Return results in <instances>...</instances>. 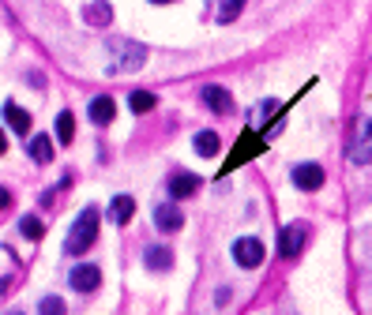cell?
<instances>
[{"label": "cell", "instance_id": "21", "mask_svg": "<svg viewBox=\"0 0 372 315\" xmlns=\"http://www.w3.org/2000/svg\"><path fill=\"white\" fill-rule=\"evenodd\" d=\"M19 233L26 237V240H42V233H45V225L34 214H26L23 221H19Z\"/></svg>", "mask_w": 372, "mask_h": 315}, {"label": "cell", "instance_id": "8", "mask_svg": "<svg viewBox=\"0 0 372 315\" xmlns=\"http://www.w3.org/2000/svg\"><path fill=\"white\" fill-rule=\"evenodd\" d=\"M200 191V177L196 173H173L170 177V196L173 199H188V196H196Z\"/></svg>", "mask_w": 372, "mask_h": 315}, {"label": "cell", "instance_id": "12", "mask_svg": "<svg viewBox=\"0 0 372 315\" xmlns=\"http://www.w3.org/2000/svg\"><path fill=\"white\" fill-rule=\"evenodd\" d=\"M4 120H8V128H12L15 135H26V132H31V113L19 109L15 101H8V105H4Z\"/></svg>", "mask_w": 372, "mask_h": 315}, {"label": "cell", "instance_id": "7", "mask_svg": "<svg viewBox=\"0 0 372 315\" xmlns=\"http://www.w3.org/2000/svg\"><path fill=\"white\" fill-rule=\"evenodd\" d=\"M200 98H203V105H207L211 113H229V109H234V98H229L226 87H203Z\"/></svg>", "mask_w": 372, "mask_h": 315}, {"label": "cell", "instance_id": "2", "mask_svg": "<svg viewBox=\"0 0 372 315\" xmlns=\"http://www.w3.org/2000/svg\"><path fill=\"white\" fill-rule=\"evenodd\" d=\"M143 60H147V49H143V45L124 42V38L109 42V71H132V68H139Z\"/></svg>", "mask_w": 372, "mask_h": 315}, {"label": "cell", "instance_id": "24", "mask_svg": "<svg viewBox=\"0 0 372 315\" xmlns=\"http://www.w3.org/2000/svg\"><path fill=\"white\" fill-rule=\"evenodd\" d=\"M8 151V139H4V132H0V154H4Z\"/></svg>", "mask_w": 372, "mask_h": 315}, {"label": "cell", "instance_id": "10", "mask_svg": "<svg viewBox=\"0 0 372 315\" xmlns=\"http://www.w3.org/2000/svg\"><path fill=\"white\" fill-rule=\"evenodd\" d=\"M83 19L90 26H109L113 23V4H109V0H90V4L83 8Z\"/></svg>", "mask_w": 372, "mask_h": 315}, {"label": "cell", "instance_id": "23", "mask_svg": "<svg viewBox=\"0 0 372 315\" xmlns=\"http://www.w3.org/2000/svg\"><path fill=\"white\" fill-rule=\"evenodd\" d=\"M8 207H12V191H8V188H0V214H4Z\"/></svg>", "mask_w": 372, "mask_h": 315}, {"label": "cell", "instance_id": "17", "mask_svg": "<svg viewBox=\"0 0 372 315\" xmlns=\"http://www.w3.org/2000/svg\"><path fill=\"white\" fill-rule=\"evenodd\" d=\"M31 158H34L38 165L53 162V139H49V135H34V139H31Z\"/></svg>", "mask_w": 372, "mask_h": 315}, {"label": "cell", "instance_id": "15", "mask_svg": "<svg viewBox=\"0 0 372 315\" xmlns=\"http://www.w3.org/2000/svg\"><path fill=\"white\" fill-rule=\"evenodd\" d=\"M192 146H196V154H203V158H215L222 151V139L215 132H200L196 139H192Z\"/></svg>", "mask_w": 372, "mask_h": 315}, {"label": "cell", "instance_id": "25", "mask_svg": "<svg viewBox=\"0 0 372 315\" xmlns=\"http://www.w3.org/2000/svg\"><path fill=\"white\" fill-rule=\"evenodd\" d=\"M8 315H23V312H19V308H15V312H8Z\"/></svg>", "mask_w": 372, "mask_h": 315}, {"label": "cell", "instance_id": "9", "mask_svg": "<svg viewBox=\"0 0 372 315\" xmlns=\"http://www.w3.org/2000/svg\"><path fill=\"white\" fill-rule=\"evenodd\" d=\"M154 225L162 229V233H177V229L184 225V214L173 207V203H162V207L154 210Z\"/></svg>", "mask_w": 372, "mask_h": 315}, {"label": "cell", "instance_id": "20", "mask_svg": "<svg viewBox=\"0 0 372 315\" xmlns=\"http://www.w3.org/2000/svg\"><path fill=\"white\" fill-rule=\"evenodd\" d=\"M57 139H60V143H72V139H76V117H72V113L57 117Z\"/></svg>", "mask_w": 372, "mask_h": 315}, {"label": "cell", "instance_id": "4", "mask_svg": "<svg viewBox=\"0 0 372 315\" xmlns=\"http://www.w3.org/2000/svg\"><path fill=\"white\" fill-rule=\"evenodd\" d=\"M68 282H72V289H76V293H95L98 285H102V271H98L95 263H79L76 271H72Z\"/></svg>", "mask_w": 372, "mask_h": 315}, {"label": "cell", "instance_id": "5", "mask_svg": "<svg viewBox=\"0 0 372 315\" xmlns=\"http://www.w3.org/2000/svg\"><path fill=\"white\" fill-rule=\"evenodd\" d=\"M301 248H305V225H301V221H293V225H286L282 233H278V255L290 259V255L301 252Z\"/></svg>", "mask_w": 372, "mask_h": 315}, {"label": "cell", "instance_id": "18", "mask_svg": "<svg viewBox=\"0 0 372 315\" xmlns=\"http://www.w3.org/2000/svg\"><path fill=\"white\" fill-rule=\"evenodd\" d=\"M245 8V0H215V19L218 23H234Z\"/></svg>", "mask_w": 372, "mask_h": 315}, {"label": "cell", "instance_id": "16", "mask_svg": "<svg viewBox=\"0 0 372 315\" xmlns=\"http://www.w3.org/2000/svg\"><path fill=\"white\" fill-rule=\"evenodd\" d=\"M353 162L369 165V120H357V143H353Z\"/></svg>", "mask_w": 372, "mask_h": 315}, {"label": "cell", "instance_id": "19", "mask_svg": "<svg viewBox=\"0 0 372 315\" xmlns=\"http://www.w3.org/2000/svg\"><path fill=\"white\" fill-rule=\"evenodd\" d=\"M128 105H132V113H151L158 105V98L151 90H132V94H128Z\"/></svg>", "mask_w": 372, "mask_h": 315}, {"label": "cell", "instance_id": "3", "mask_svg": "<svg viewBox=\"0 0 372 315\" xmlns=\"http://www.w3.org/2000/svg\"><path fill=\"white\" fill-rule=\"evenodd\" d=\"M264 255H267V252H264V244H259L256 237H241L237 244H234V259H237L241 266H248V271L264 263Z\"/></svg>", "mask_w": 372, "mask_h": 315}, {"label": "cell", "instance_id": "13", "mask_svg": "<svg viewBox=\"0 0 372 315\" xmlns=\"http://www.w3.org/2000/svg\"><path fill=\"white\" fill-rule=\"evenodd\" d=\"M132 214H136V199L132 196H117L113 203H109V218H113L117 225H128Z\"/></svg>", "mask_w": 372, "mask_h": 315}, {"label": "cell", "instance_id": "11", "mask_svg": "<svg viewBox=\"0 0 372 315\" xmlns=\"http://www.w3.org/2000/svg\"><path fill=\"white\" fill-rule=\"evenodd\" d=\"M87 117L95 120V124H109V120L117 117V101L109 98V94L95 98V101H90V109H87Z\"/></svg>", "mask_w": 372, "mask_h": 315}, {"label": "cell", "instance_id": "26", "mask_svg": "<svg viewBox=\"0 0 372 315\" xmlns=\"http://www.w3.org/2000/svg\"><path fill=\"white\" fill-rule=\"evenodd\" d=\"M154 4H170V0H154Z\"/></svg>", "mask_w": 372, "mask_h": 315}, {"label": "cell", "instance_id": "6", "mask_svg": "<svg viewBox=\"0 0 372 315\" xmlns=\"http://www.w3.org/2000/svg\"><path fill=\"white\" fill-rule=\"evenodd\" d=\"M293 184H297L301 191H316V188L323 184V169H320L316 162H301V165L293 169Z\"/></svg>", "mask_w": 372, "mask_h": 315}, {"label": "cell", "instance_id": "22", "mask_svg": "<svg viewBox=\"0 0 372 315\" xmlns=\"http://www.w3.org/2000/svg\"><path fill=\"white\" fill-rule=\"evenodd\" d=\"M38 315H64V300H60V296H42Z\"/></svg>", "mask_w": 372, "mask_h": 315}, {"label": "cell", "instance_id": "14", "mask_svg": "<svg viewBox=\"0 0 372 315\" xmlns=\"http://www.w3.org/2000/svg\"><path fill=\"white\" fill-rule=\"evenodd\" d=\"M147 266H151V271H170L173 266V252L170 248H162V244H154V248H147Z\"/></svg>", "mask_w": 372, "mask_h": 315}, {"label": "cell", "instance_id": "1", "mask_svg": "<svg viewBox=\"0 0 372 315\" xmlns=\"http://www.w3.org/2000/svg\"><path fill=\"white\" fill-rule=\"evenodd\" d=\"M95 237H98V207H87V210L76 218V225H72L68 240H64V252H68V255H83L90 244H95Z\"/></svg>", "mask_w": 372, "mask_h": 315}]
</instances>
